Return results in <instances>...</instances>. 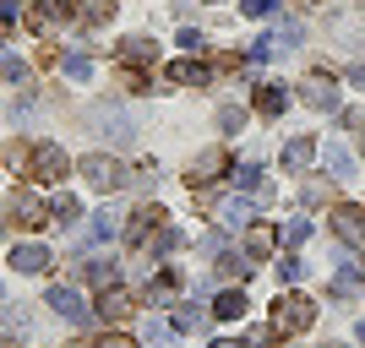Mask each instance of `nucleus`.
<instances>
[{
    "mask_svg": "<svg viewBox=\"0 0 365 348\" xmlns=\"http://www.w3.org/2000/svg\"><path fill=\"white\" fill-rule=\"evenodd\" d=\"M311 321H317V300H311V294H300V288L278 294V305H273V332H278V337L305 332Z\"/></svg>",
    "mask_w": 365,
    "mask_h": 348,
    "instance_id": "1",
    "label": "nucleus"
},
{
    "mask_svg": "<svg viewBox=\"0 0 365 348\" xmlns=\"http://www.w3.org/2000/svg\"><path fill=\"white\" fill-rule=\"evenodd\" d=\"M76 174H82L93 191H104V196L125 185V164H120V158H109V152H88V158L76 164Z\"/></svg>",
    "mask_w": 365,
    "mask_h": 348,
    "instance_id": "2",
    "label": "nucleus"
},
{
    "mask_svg": "<svg viewBox=\"0 0 365 348\" xmlns=\"http://www.w3.org/2000/svg\"><path fill=\"white\" fill-rule=\"evenodd\" d=\"M49 218H55V212H49L38 196H28V191H11V196H6V223H11V228H22V234L44 228Z\"/></svg>",
    "mask_w": 365,
    "mask_h": 348,
    "instance_id": "3",
    "label": "nucleus"
},
{
    "mask_svg": "<svg viewBox=\"0 0 365 348\" xmlns=\"http://www.w3.org/2000/svg\"><path fill=\"white\" fill-rule=\"evenodd\" d=\"M28 174L38 185H61L66 174H71V158H66L61 147H55V142H38V147H33V164H28Z\"/></svg>",
    "mask_w": 365,
    "mask_h": 348,
    "instance_id": "4",
    "label": "nucleus"
},
{
    "mask_svg": "<svg viewBox=\"0 0 365 348\" xmlns=\"http://www.w3.org/2000/svg\"><path fill=\"white\" fill-rule=\"evenodd\" d=\"M327 223H333V234L344 245H365V207L360 201H338V207L327 212Z\"/></svg>",
    "mask_w": 365,
    "mask_h": 348,
    "instance_id": "5",
    "label": "nucleus"
},
{
    "mask_svg": "<svg viewBox=\"0 0 365 348\" xmlns=\"http://www.w3.org/2000/svg\"><path fill=\"white\" fill-rule=\"evenodd\" d=\"M300 98H305L311 109H338V76H333V71H311V76L300 82Z\"/></svg>",
    "mask_w": 365,
    "mask_h": 348,
    "instance_id": "6",
    "label": "nucleus"
},
{
    "mask_svg": "<svg viewBox=\"0 0 365 348\" xmlns=\"http://www.w3.org/2000/svg\"><path fill=\"white\" fill-rule=\"evenodd\" d=\"M218 174H229V152H224V147H207V152H197V164H191L185 185H191V191H202V185H213Z\"/></svg>",
    "mask_w": 365,
    "mask_h": 348,
    "instance_id": "7",
    "label": "nucleus"
},
{
    "mask_svg": "<svg viewBox=\"0 0 365 348\" xmlns=\"http://www.w3.org/2000/svg\"><path fill=\"white\" fill-rule=\"evenodd\" d=\"M317 137H289L284 142V152H278V164H284V174H305V169L317 164Z\"/></svg>",
    "mask_w": 365,
    "mask_h": 348,
    "instance_id": "8",
    "label": "nucleus"
},
{
    "mask_svg": "<svg viewBox=\"0 0 365 348\" xmlns=\"http://www.w3.org/2000/svg\"><path fill=\"white\" fill-rule=\"evenodd\" d=\"M49 310H55V316H66V321H76V327H88V305H82V294H76L71 283H55L49 288Z\"/></svg>",
    "mask_w": 365,
    "mask_h": 348,
    "instance_id": "9",
    "label": "nucleus"
},
{
    "mask_svg": "<svg viewBox=\"0 0 365 348\" xmlns=\"http://www.w3.org/2000/svg\"><path fill=\"white\" fill-rule=\"evenodd\" d=\"M49 261H55V256H49V251H44V245H16V251H11V273H22V278H38V273H49Z\"/></svg>",
    "mask_w": 365,
    "mask_h": 348,
    "instance_id": "10",
    "label": "nucleus"
},
{
    "mask_svg": "<svg viewBox=\"0 0 365 348\" xmlns=\"http://www.w3.org/2000/svg\"><path fill=\"white\" fill-rule=\"evenodd\" d=\"M158 228H164V207H137V212H131V223H125V240L148 245Z\"/></svg>",
    "mask_w": 365,
    "mask_h": 348,
    "instance_id": "11",
    "label": "nucleus"
},
{
    "mask_svg": "<svg viewBox=\"0 0 365 348\" xmlns=\"http://www.w3.org/2000/svg\"><path fill=\"white\" fill-rule=\"evenodd\" d=\"M273 245H278V228H273V223H262V218H251V223H245V256H251V261L273 256Z\"/></svg>",
    "mask_w": 365,
    "mask_h": 348,
    "instance_id": "12",
    "label": "nucleus"
},
{
    "mask_svg": "<svg viewBox=\"0 0 365 348\" xmlns=\"http://www.w3.org/2000/svg\"><path fill=\"white\" fill-rule=\"evenodd\" d=\"M125 316H131V294H125L120 283L98 288V321H115V327H120Z\"/></svg>",
    "mask_w": 365,
    "mask_h": 348,
    "instance_id": "13",
    "label": "nucleus"
},
{
    "mask_svg": "<svg viewBox=\"0 0 365 348\" xmlns=\"http://www.w3.org/2000/svg\"><path fill=\"white\" fill-rule=\"evenodd\" d=\"M88 125H98V131H104V137H115V142H131V120H125L120 109H109V104L88 109Z\"/></svg>",
    "mask_w": 365,
    "mask_h": 348,
    "instance_id": "14",
    "label": "nucleus"
},
{
    "mask_svg": "<svg viewBox=\"0 0 365 348\" xmlns=\"http://www.w3.org/2000/svg\"><path fill=\"white\" fill-rule=\"evenodd\" d=\"M284 109H289V88H284V82H262V88H257V115L278 120Z\"/></svg>",
    "mask_w": 365,
    "mask_h": 348,
    "instance_id": "15",
    "label": "nucleus"
},
{
    "mask_svg": "<svg viewBox=\"0 0 365 348\" xmlns=\"http://www.w3.org/2000/svg\"><path fill=\"white\" fill-rule=\"evenodd\" d=\"M169 82H180V88H207L213 71H207L202 60H175V65H169Z\"/></svg>",
    "mask_w": 365,
    "mask_h": 348,
    "instance_id": "16",
    "label": "nucleus"
},
{
    "mask_svg": "<svg viewBox=\"0 0 365 348\" xmlns=\"http://www.w3.org/2000/svg\"><path fill=\"white\" fill-rule=\"evenodd\" d=\"M115 55H120L125 65H142V60H158V44H153V38H120V49H115Z\"/></svg>",
    "mask_w": 365,
    "mask_h": 348,
    "instance_id": "17",
    "label": "nucleus"
},
{
    "mask_svg": "<svg viewBox=\"0 0 365 348\" xmlns=\"http://www.w3.org/2000/svg\"><path fill=\"white\" fill-rule=\"evenodd\" d=\"M218 218H224L229 228H245L251 218H257V201H251V196H229L224 207H218Z\"/></svg>",
    "mask_w": 365,
    "mask_h": 348,
    "instance_id": "18",
    "label": "nucleus"
},
{
    "mask_svg": "<svg viewBox=\"0 0 365 348\" xmlns=\"http://www.w3.org/2000/svg\"><path fill=\"white\" fill-rule=\"evenodd\" d=\"M213 316L218 321H240L245 316V288H224V294L213 300Z\"/></svg>",
    "mask_w": 365,
    "mask_h": 348,
    "instance_id": "19",
    "label": "nucleus"
},
{
    "mask_svg": "<svg viewBox=\"0 0 365 348\" xmlns=\"http://www.w3.org/2000/svg\"><path fill=\"white\" fill-rule=\"evenodd\" d=\"M235 180H240V185H245V191H251V196H257V201H267V196H273V185H267V174H262L257 164L235 169Z\"/></svg>",
    "mask_w": 365,
    "mask_h": 348,
    "instance_id": "20",
    "label": "nucleus"
},
{
    "mask_svg": "<svg viewBox=\"0 0 365 348\" xmlns=\"http://www.w3.org/2000/svg\"><path fill=\"white\" fill-rule=\"evenodd\" d=\"M49 212H55V223H61V228L82 223V201H76V196H55V207H49Z\"/></svg>",
    "mask_w": 365,
    "mask_h": 348,
    "instance_id": "21",
    "label": "nucleus"
},
{
    "mask_svg": "<svg viewBox=\"0 0 365 348\" xmlns=\"http://www.w3.org/2000/svg\"><path fill=\"white\" fill-rule=\"evenodd\" d=\"M202 321H207V310H202V305H180V310H175V321H169V327H175V332H197Z\"/></svg>",
    "mask_w": 365,
    "mask_h": 348,
    "instance_id": "22",
    "label": "nucleus"
},
{
    "mask_svg": "<svg viewBox=\"0 0 365 348\" xmlns=\"http://www.w3.org/2000/svg\"><path fill=\"white\" fill-rule=\"evenodd\" d=\"M322 158H327V174H333V180H349V174H354V158L344 147H327Z\"/></svg>",
    "mask_w": 365,
    "mask_h": 348,
    "instance_id": "23",
    "label": "nucleus"
},
{
    "mask_svg": "<svg viewBox=\"0 0 365 348\" xmlns=\"http://www.w3.org/2000/svg\"><path fill=\"white\" fill-rule=\"evenodd\" d=\"M82 278H88L93 288H109L120 273H115V261H88V267H82Z\"/></svg>",
    "mask_w": 365,
    "mask_h": 348,
    "instance_id": "24",
    "label": "nucleus"
},
{
    "mask_svg": "<svg viewBox=\"0 0 365 348\" xmlns=\"http://www.w3.org/2000/svg\"><path fill=\"white\" fill-rule=\"evenodd\" d=\"M109 234H120V212H98V218H93V228H88V240H109Z\"/></svg>",
    "mask_w": 365,
    "mask_h": 348,
    "instance_id": "25",
    "label": "nucleus"
},
{
    "mask_svg": "<svg viewBox=\"0 0 365 348\" xmlns=\"http://www.w3.org/2000/svg\"><path fill=\"white\" fill-rule=\"evenodd\" d=\"M218 131H224V137L245 131V109H240V104H224V109H218Z\"/></svg>",
    "mask_w": 365,
    "mask_h": 348,
    "instance_id": "26",
    "label": "nucleus"
},
{
    "mask_svg": "<svg viewBox=\"0 0 365 348\" xmlns=\"http://www.w3.org/2000/svg\"><path fill=\"white\" fill-rule=\"evenodd\" d=\"M28 164H33V147H28V142H11V147H6V169L28 174Z\"/></svg>",
    "mask_w": 365,
    "mask_h": 348,
    "instance_id": "27",
    "label": "nucleus"
},
{
    "mask_svg": "<svg viewBox=\"0 0 365 348\" xmlns=\"http://www.w3.org/2000/svg\"><path fill=\"white\" fill-rule=\"evenodd\" d=\"M300 38H305V28H300V22H278V28H273V44H278V49H294Z\"/></svg>",
    "mask_w": 365,
    "mask_h": 348,
    "instance_id": "28",
    "label": "nucleus"
},
{
    "mask_svg": "<svg viewBox=\"0 0 365 348\" xmlns=\"http://www.w3.org/2000/svg\"><path fill=\"white\" fill-rule=\"evenodd\" d=\"M0 76H6V82H28V71H22V55L0 49Z\"/></svg>",
    "mask_w": 365,
    "mask_h": 348,
    "instance_id": "29",
    "label": "nucleus"
},
{
    "mask_svg": "<svg viewBox=\"0 0 365 348\" xmlns=\"http://www.w3.org/2000/svg\"><path fill=\"white\" fill-rule=\"evenodd\" d=\"M115 16V0H88L82 6V22H109Z\"/></svg>",
    "mask_w": 365,
    "mask_h": 348,
    "instance_id": "30",
    "label": "nucleus"
},
{
    "mask_svg": "<svg viewBox=\"0 0 365 348\" xmlns=\"http://www.w3.org/2000/svg\"><path fill=\"white\" fill-rule=\"evenodd\" d=\"M66 76H71V82H88V76H93V60H88V55H66Z\"/></svg>",
    "mask_w": 365,
    "mask_h": 348,
    "instance_id": "31",
    "label": "nucleus"
},
{
    "mask_svg": "<svg viewBox=\"0 0 365 348\" xmlns=\"http://www.w3.org/2000/svg\"><path fill=\"white\" fill-rule=\"evenodd\" d=\"M284 240H289V245H305V240H311V218H289V223H284Z\"/></svg>",
    "mask_w": 365,
    "mask_h": 348,
    "instance_id": "32",
    "label": "nucleus"
},
{
    "mask_svg": "<svg viewBox=\"0 0 365 348\" xmlns=\"http://www.w3.org/2000/svg\"><path fill=\"white\" fill-rule=\"evenodd\" d=\"M278 278H284V283H300V278H305V261L300 256H284V261H278Z\"/></svg>",
    "mask_w": 365,
    "mask_h": 348,
    "instance_id": "33",
    "label": "nucleus"
},
{
    "mask_svg": "<svg viewBox=\"0 0 365 348\" xmlns=\"http://www.w3.org/2000/svg\"><path fill=\"white\" fill-rule=\"evenodd\" d=\"M120 88H125V93H153V88H148V76H142L137 65H125V71H120Z\"/></svg>",
    "mask_w": 365,
    "mask_h": 348,
    "instance_id": "34",
    "label": "nucleus"
},
{
    "mask_svg": "<svg viewBox=\"0 0 365 348\" xmlns=\"http://www.w3.org/2000/svg\"><path fill=\"white\" fill-rule=\"evenodd\" d=\"M93 348H137V337H125V332H104Z\"/></svg>",
    "mask_w": 365,
    "mask_h": 348,
    "instance_id": "35",
    "label": "nucleus"
},
{
    "mask_svg": "<svg viewBox=\"0 0 365 348\" xmlns=\"http://www.w3.org/2000/svg\"><path fill=\"white\" fill-rule=\"evenodd\" d=\"M245 16H273V0H240Z\"/></svg>",
    "mask_w": 365,
    "mask_h": 348,
    "instance_id": "36",
    "label": "nucleus"
},
{
    "mask_svg": "<svg viewBox=\"0 0 365 348\" xmlns=\"http://www.w3.org/2000/svg\"><path fill=\"white\" fill-rule=\"evenodd\" d=\"M180 44H185V49H191V55H202V49H207V38H202V33H197V28H185V33H180Z\"/></svg>",
    "mask_w": 365,
    "mask_h": 348,
    "instance_id": "37",
    "label": "nucleus"
},
{
    "mask_svg": "<svg viewBox=\"0 0 365 348\" xmlns=\"http://www.w3.org/2000/svg\"><path fill=\"white\" fill-rule=\"evenodd\" d=\"M142 337H148V343H164L169 327H164V321H148V327H142Z\"/></svg>",
    "mask_w": 365,
    "mask_h": 348,
    "instance_id": "38",
    "label": "nucleus"
},
{
    "mask_svg": "<svg viewBox=\"0 0 365 348\" xmlns=\"http://www.w3.org/2000/svg\"><path fill=\"white\" fill-rule=\"evenodd\" d=\"M344 125H349V131H365V109H344Z\"/></svg>",
    "mask_w": 365,
    "mask_h": 348,
    "instance_id": "39",
    "label": "nucleus"
},
{
    "mask_svg": "<svg viewBox=\"0 0 365 348\" xmlns=\"http://www.w3.org/2000/svg\"><path fill=\"white\" fill-rule=\"evenodd\" d=\"M349 82H354V88H365V60H354V65H349Z\"/></svg>",
    "mask_w": 365,
    "mask_h": 348,
    "instance_id": "40",
    "label": "nucleus"
},
{
    "mask_svg": "<svg viewBox=\"0 0 365 348\" xmlns=\"http://www.w3.org/2000/svg\"><path fill=\"white\" fill-rule=\"evenodd\" d=\"M213 348H245V343H235V337H224V343H213Z\"/></svg>",
    "mask_w": 365,
    "mask_h": 348,
    "instance_id": "41",
    "label": "nucleus"
},
{
    "mask_svg": "<svg viewBox=\"0 0 365 348\" xmlns=\"http://www.w3.org/2000/svg\"><path fill=\"white\" fill-rule=\"evenodd\" d=\"M66 348H93V343H66Z\"/></svg>",
    "mask_w": 365,
    "mask_h": 348,
    "instance_id": "42",
    "label": "nucleus"
},
{
    "mask_svg": "<svg viewBox=\"0 0 365 348\" xmlns=\"http://www.w3.org/2000/svg\"><path fill=\"white\" fill-rule=\"evenodd\" d=\"M360 343H365V321H360Z\"/></svg>",
    "mask_w": 365,
    "mask_h": 348,
    "instance_id": "43",
    "label": "nucleus"
},
{
    "mask_svg": "<svg viewBox=\"0 0 365 348\" xmlns=\"http://www.w3.org/2000/svg\"><path fill=\"white\" fill-rule=\"evenodd\" d=\"M327 348H344V343H327Z\"/></svg>",
    "mask_w": 365,
    "mask_h": 348,
    "instance_id": "44",
    "label": "nucleus"
},
{
    "mask_svg": "<svg viewBox=\"0 0 365 348\" xmlns=\"http://www.w3.org/2000/svg\"><path fill=\"white\" fill-rule=\"evenodd\" d=\"M0 348H16V343H0Z\"/></svg>",
    "mask_w": 365,
    "mask_h": 348,
    "instance_id": "45",
    "label": "nucleus"
},
{
    "mask_svg": "<svg viewBox=\"0 0 365 348\" xmlns=\"http://www.w3.org/2000/svg\"><path fill=\"white\" fill-rule=\"evenodd\" d=\"M6 6H16V0H6Z\"/></svg>",
    "mask_w": 365,
    "mask_h": 348,
    "instance_id": "46",
    "label": "nucleus"
}]
</instances>
